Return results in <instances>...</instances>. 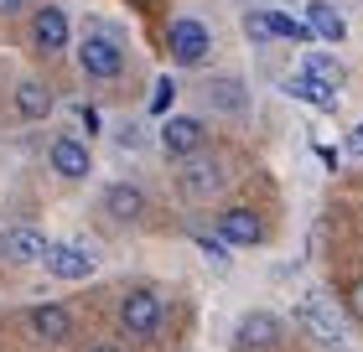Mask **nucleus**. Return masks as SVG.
I'll return each mask as SVG.
<instances>
[{
    "label": "nucleus",
    "mask_w": 363,
    "mask_h": 352,
    "mask_svg": "<svg viewBox=\"0 0 363 352\" xmlns=\"http://www.w3.org/2000/svg\"><path fill=\"white\" fill-rule=\"evenodd\" d=\"M348 311L363 322V280H353V285H348Z\"/></svg>",
    "instance_id": "23"
},
{
    "label": "nucleus",
    "mask_w": 363,
    "mask_h": 352,
    "mask_svg": "<svg viewBox=\"0 0 363 352\" xmlns=\"http://www.w3.org/2000/svg\"><path fill=\"white\" fill-rule=\"evenodd\" d=\"M31 47L47 52V57L68 47V16H62L57 6H42L37 16H31Z\"/></svg>",
    "instance_id": "11"
},
{
    "label": "nucleus",
    "mask_w": 363,
    "mask_h": 352,
    "mask_svg": "<svg viewBox=\"0 0 363 352\" xmlns=\"http://www.w3.org/2000/svg\"><path fill=\"white\" fill-rule=\"evenodd\" d=\"M104 208H109V217H120V223H135V217L145 212V192L130 187V181H114V187L104 192Z\"/></svg>",
    "instance_id": "16"
},
{
    "label": "nucleus",
    "mask_w": 363,
    "mask_h": 352,
    "mask_svg": "<svg viewBox=\"0 0 363 352\" xmlns=\"http://www.w3.org/2000/svg\"><path fill=\"white\" fill-rule=\"evenodd\" d=\"M213 233H218V239H228L234 249H255L259 239H265V223H259L250 208H218V217H213Z\"/></svg>",
    "instance_id": "8"
},
{
    "label": "nucleus",
    "mask_w": 363,
    "mask_h": 352,
    "mask_svg": "<svg viewBox=\"0 0 363 352\" xmlns=\"http://www.w3.org/2000/svg\"><path fill=\"white\" fill-rule=\"evenodd\" d=\"M21 6H26V0H0V16H16Z\"/></svg>",
    "instance_id": "26"
},
{
    "label": "nucleus",
    "mask_w": 363,
    "mask_h": 352,
    "mask_svg": "<svg viewBox=\"0 0 363 352\" xmlns=\"http://www.w3.org/2000/svg\"><path fill=\"white\" fill-rule=\"evenodd\" d=\"M301 68L317 73V78H327V83H342V62H337V57H306Z\"/></svg>",
    "instance_id": "19"
},
{
    "label": "nucleus",
    "mask_w": 363,
    "mask_h": 352,
    "mask_svg": "<svg viewBox=\"0 0 363 352\" xmlns=\"http://www.w3.org/2000/svg\"><path fill=\"white\" fill-rule=\"evenodd\" d=\"M234 347L239 352H275L280 347V322L270 311H250L239 322V331H234Z\"/></svg>",
    "instance_id": "10"
},
{
    "label": "nucleus",
    "mask_w": 363,
    "mask_h": 352,
    "mask_svg": "<svg viewBox=\"0 0 363 352\" xmlns=\"http://www.w3.org/2000/svg\"><path fill=\"white\" fill-rule=\"evenodd\" d=\"M167 47H172V62H182V68H192V62L208 57L213 47V31L197 21V16H177V21L167 26Z\"/></svg>",
    "instance_id": "2"
},
{
    "label": "nucleus",
    "mask_w": 363,
    "mask_h": 352,
    "mask_svg": "<svg viewBox=\"0 0 363 352\" xmlns=\"http://www.w3.org/2000/svg\"><path fill=\"white\" fill-rule=\"evenodd\" d=\"M42 264H47V275H52V280H89L94 275V254H89V244H78V239L47 244Z\"/></svg>",
    "instance_id": "7"
},
{
    "label": "nucleus",
    "mask_w": 363,
    "mask_h": 352,
    "mask_svg": "<svg viewBox=\"0 0 363 352\" xmlns=\"http://www.w3.org/2000/svg\"><path fill=\"white\" fill-rule=\"evenodd\" d=\"M78 68H84V78H99V83L120 78L125 73L120 42H114V37H84V42H78Z\"/></svg>",
    "instance_id": "4"
},
{
    "label": "nucleus",
    "mask_w": 363,
    "mask_h": 352,
    "mask_svg": "<svg viewBox=\"0 0 363 352\" xmlns=\"http://www.w3.org/2000/svg\"><path fill=\"white\" fill-rule=\"evenodd\" d=\"M291 322L301 327L317 347H327V352H348V331L337 327V316L327 311L322 295H301V300H296V311H291Z\"/></svg>",
    "instance_id": "1"
},
{
    "label": "nucleus",
    "mask_w": 363,
    "mask_h": 352,
    "mask_svg": "<svg viewBox=\"0 0 363 352\" xmlns=\"http://www.w3.org/2000/svg\"><path fill=\"white\" fill-rule=\"evenodd\" d=\"M89 352H125V347H114V342H99V347H89Z\"/></svg>",
    "instance_id": "27"
},
{
    "label": "nucleus",
    "mask_w": 363,
    "mask_h": 352,
    "mask_svg": "<svg viewBox=\"0 0 363 352\" xmlns=\"http://www.w3.org/2000/svg\"><path fill=\"white\" fill-rule=\"evenodd\" d=\"M244 31H250V42H270L275 31H270V11H250L244 16Z\"/></svg>",
    "instance_id": "20"
},
{
    "label": "nucleus",
    "mask_w": 363,
    "mask_h": 352,
    "mask_svg": "<svg viewBox=\"0 0 363 352\" xmlns=\"http://www.w3.org/2000/svg\"><path fill=\"white\" fill-rule=\"evenodd\" d=\"M167 104H172V78H161V83H156V98H151V109L161 114Z\"/></svg>",
    "instance_id": "24"
},
{
    "label": "nucleus",
    "mask_w": 363,
    "mask_h": 352,
    "mask_svg": "<svg viewBox=\"0 0 363 352\" xmlns=\"http://www.w3.org/2000/svg\"><path fill=\"white\" fill-rule=\"evenodd\" d=\"M306 21H311V31H317V42H342V37H348L342 11L327 6V0H311V6H306Z\"/></svg>",
    "instance_id": "17"
},
{
    "label": "nucleus",
    "mask_w": 363,
    "mask_h": 352,
    "mask_svg": "<svg viewBox=\"0 0 363 352\" xmlns=\"http://www.w3.org/2000/svg\"><path fill=\"white\" fill-rule=\"evenodd\" d=\"M47 161H52V171L62 181H84L94 171V156H89V145L78 140V135H57L52 145H47Z\"/></svg>",
    "instance_id": "9"
},
{
    "label": "nucleus",
    "mask_w": 363,
    "mask_h": 352,
    "mask_svg": "<svg viewBox=\"0 0 363 352\" xmlns=\"http://www.w3.org/2000/svg\"><path fill=\"white\" fill-rule=\"evenodd\" d=\"M208 98H218V104H228V109H239L244 104V89H239V83H208Z\"/></svg>",
    "instance_id": "21"
},
{
    "label": "nucleus",
    "mask_w": 363,
    "mask_h": 352,
    "mask_svg": "<svg viewBox=\"0 0 363 352\" xmlns=\"http://www.w3.org/2000/svg\"><path fill=\"white\" fill-rule=\"evenodd\" d=\"M161 145H167L172 161H187L192 150L208 145V125L197 120V114H172V120L161 125Z\"/></svg>",
    "instance_id": "6"
},
{
    "label": "nucleus",
    "mask_w": 363,
    "mask_h": 352,
    "mask_svg": "<svg viewBox=\"0 0 363 352\" xmlns=\"http://www.w3.org/2000/svg\"><path fill=\"white\" fill-rule=\"evenodd\" d=\"M228 181V171H223V161L218 156H203V150H192L187 161H182V192L192 197V203H203V197H213Z\"/></svg>",
    "instance_id": "5"
},
{
    "label": "nucleus",
    "mask_w": 363,
    "mask_h": 352,
    "mask_svg": "<svg viewBox=\"0 0 363 352\" xmlns=\"http://www.w3.org/2000/svg\"><path fill=\"white\" fill-rule=\"evenodd\" d=\"M342 150H348V156H363V125L348 130V145H342Z\"/></svg>",
    "instance_id": "25"
},
{
    "label": "nucleus",
    "mask_w": 363,
    "mask_h": 352,
    "mask_svg": "<svg viewBox=\"0 0 363 352\" xmlns=\"http://www.w3.org/2000/svg\"><path fill=\"white\" fill-rule=\"evenodd\" d=\"M47 233H37V228H6V259H16V264H42V254H47Z\"/></svg>",
    "instance_id": "14"
},
{
    "label": "nucleus",
    "mask_w": 363,
    "mask_h": 352,
    "mask_svg": "<svg viewBox=\"0 0 363 352\" xmlns=\"http://www.w3.org/2000/svg\"><path fill=\"white\" fill-rule=\"evenodd\" d=\"M26 322H31V331H37L42 342H68V331H73V316L62 306H31Z\"/></svg>",
    "instance_id": "15"
},
{
    "label": "nucleus",
    "mask_w": 363,
    "mask_h": 352,
    "mask_svg": "<svg viewBox=\"0 0 363 352\" xmlns=\"http://www.w3.org/2000/svg\"><path fill=\"white\" fill-rule=\"evenodd\" d=\"M57 109V93L47 89V78H21L16 83V114L21 120H47Z\"/></svg>",
    "instance_id": "13"
},
{
    "label": "nucleus",
    "mask_w": 363,
    "mask_h": 352,
    "mask_svg": "<svg viewBox=\"0 0 363 352\" xmlns=\"http://www.w3.org/2000/svg\"><path fill=\"white\" fill-rule=\"evenodd\" d=\"M0 254H6V233H0Z\"/></svg>",
    "instance_id": "28"
},
{
    "label": "nucleus",
    "mask_w": 363,
    "mask_h": 352,
    "mask_svg": "<svg viewBox=\"0 0 363 352\" xmlns=\"http://www.w3.org/2000/svg\"><path fill=\"white\" fill-rule=\"evenodd\" d=\"M114 140H120V145H125V150H135V145H140V140H145V130H140V125H135V120H130V125H120V130H114Z\"/></svg>",
    "instance_id": "22"
},
{
    "label": "nucleus",
    "mask_w": 363,
    "mask_h": 352,
    "mask_svg": "<svg viewBox=\"0 0 363 352\" xmlns=\"http://www.w3.org/2000/svg\"><path fill=\"white\" fill-rule=\"evenodd\" d=\"M120 322H125V331H135V337H156V331L167 327V306H161L156 290H145V285H140V290L125 295Z\"/></svg>",
    "instance_id": "3"
},
{
    "label": "nucleus",
    "mask_w": 363,
    "mask_h": 352,
    "mask_svg": "<svg viewBox=\"0 0 363 352\" xmlns=\"http://www.w3.org/2000/svg\"><path fill=\"white\" fill-rule=\"evenodd\" d=\"M135 6H151V0H135Z\"/></svg>",
    "instance_id": "29"
},
{
    "label": "nucleus",
    "mask_w": 363,
    "mask_h": 352,
    "mask_svg": "<svg viewBox=\"0 0 363 352\" xmlns=\"http://www.w3.org/2000/svg\"><path fill=\"white\" fill-rule=\"evenodd\" d=\"M68 120H73V130H78V135H99V130H104V120H99V109L94 104H84V98H73V104H68Z\"/></svg>",
    "instance_id": "18"
},
{
    "label": "nucleus",
    "mask_w": 363,
    "mask_h": 352,
    "mask_svg": "<svg viewBox=\"0 0 363 352\" xmlns=\"http://www.w3.org/2000/svg\"><path fill=\"white\" fill-rule=\"evenodd\" d=\"M280 93L286 98H301V104H322V109H333L337 104V83H327L317 73H296V78H280Z\"/></svg>",
    "instance_id": "12"
}]
</instances>
